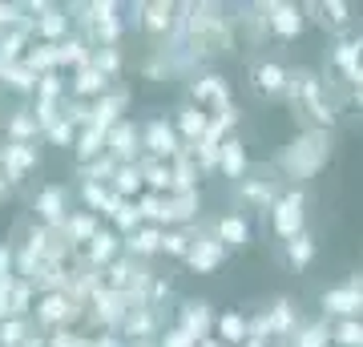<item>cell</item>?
I'll return each instance as SVG.
<instances>
[{
    "mask_svg": "<svg viewBox=\"0 0 363 347\" xmlns=\"http://www.w3.org/2000/svg\"><path fill=\"white\" fill-rule=\"evenodd\" d=\"M327 154H331V145H327L323 133H307V138H298V145L291 142V150L279 158V166H283L291 178H307V174L319 170V162H323Z\"/></svg>",
    "mask_w": 363,
    "mask_h": 347,
    "instance_id": "cell-1",
    "label": "cell"
},
{
    "mask_svg": "<svg viewBox=\"0 0 363 347\" xmlns=\"http://www.w3.org/2000/svg\"><path fill=\"white\" fill-rule=\"evenodd\" d=\"M274 234L279 238H298L303 234V194H283L279 202H274Z\"/></svg>",
    "mask_w": 363,
    "mask_h": 347,
    "instance_id": "cell-2",
    "label": "cell"
},
{
    "mask_svg": "<svg viewBox=\"0 0 363 347\" xmlns=\"http://www.w3.org/2000/svg\"><path fill=\"white\" fill-rule=\"evenodd\" d=\"M142 145L157 158V162H162V158H178V129L169 126V121H162V117H154L142 133Z\"/></svg>",
    "mask_w": 363,
    "mask_h": 347,
    "instance_id": "cell-3",
    "label": "cell"
},
{
    "mask_svg": "<svg viewBox=\"0 0 363 347\" xmlns=\"http://www.w3.org/2000/svg\"><path fill=\"white\" fill-rule=\"evenodd\" d=\"M37 166V150L28 142H9L0 145V170L9 174V182H25V174Z\"/></svg>",
    "mask_w": 363,
    "mask_h": 347,
    "instance_id": "cell-4",
    "label": "cell"
},
{
    "mask_svg": "<svg viewBox=\"0 0 363 347\" xmlns=\"http://www.w3.org/2000/svg\"><path fill=\"white\" fill-rule=\"evenodd\" d=\"M142 150V133L130 126V121H121V126L109 133V158H117L121 166H133V154Z\"/></svg>",
    "mask_w": 363,
    "mask_h": 347,
    "instance_id": "cell-5",
    "label": "cell"
},
{
    "mask_svg": "<svg viewBox=\"0 0 363 347\" xmlns=\"http://www.w3.org/2000/svg\"><path fill=\"white\" fill-rule=\"evenodd\" d=\"M255 89L262 97H279L283 89H291V73H286L283 65L262 61V65H255Z\"/></svg>",
    "mask_w": 363,
    "mask_h": 347,
    "instance_id": "cell-6",
    "label": "cell"
},
{
    "mask_svg": "<svg viewBox=\"0 0 363 347\" xmlns=\"http://www.w3.org/2000/svg\"><path fill=\"white\" fill-rule=\"evenodd\" d=\"M267 25L279 33L283 40H291V37H298L303 33V9H295V4H267Z\"/></svg>",
    "mask_w": 363,
    "mask_h": 347,
    "instance_id": "cell-7",
    "label": "cell"
},
{
    "mask_svg": "<svg viewBox=\"0 0 363 347\" xmlns=\"http://www.w3.org/2000/svg\"><path fill=\"white\" fill-rule=\"evenodd\" d=\"M323 307L335 311V315H355V311H363V295H359V283H347V287H331L323 295Z\"/></svg>",
    "mask_w": 363,
    "mask_h": 347,
    "instance_id": "cell-8",
    "label": "cell"
},
{
    "mask_svg": "<svg viewBox=\"0 0 363 347\" xmlns=\"http://www.w3.org/2000/svg\"><path fill=\"white\" fill-rule=\"evenodd\" d=\"M226 258V246L218 243V238H202V243H194L190 246V255H186V263L194 270H214Z\"/></svg>",
    "mask_w": 363,
    "mask_h": 347,
    "instance_id": "cell-9",
    "label": "cell"
},
{
    "mask_svg": "<svg viewBox=\"0 0 363 347\" xmlns=\"http://www.w3.org/2000/svg\"><path fill=\"white\" fill-rule=\"evenodd\" d=\"M178 129H182V138H190V142H202L206 138V114H202V105H182L178 109Z\"/></svg>",
    "mask_w": 363,
    "mask_h": 347,
    "instance_id": "cell-10",
    "label": "cell"
},
{
    "mask_svg": "<svg viewBox=\"0 0 363 347\" xmlns=\"http://www.w3.org/2000/svg\"><path fill=\"white\" fill-rule=\"evenodd\" d=\"M37 214L45 222H61L65 219V190H61V186H45V190L37 194Z\"/></svg>",
    "mask_w": 363,
    "mask_h": 347,
    "instance_id": "cell-11",
    "label": "cell"
},
{
    "mask_svg": "<svg viewBox=\"0 0 363 347\" xmlns=\"http://www.w3.org/2000/svg\"><path fill=\"white\" fill-rule=\"evenodd\" d=\"M218 166L226 170L230 178H242V174H247V150H242V142H238V138H226V142H222Z\"/></svg>",
    "mask_w": 363,
    "mask_h": 347,
    "instance_id": "cell-12",
    "label": "cell"
},
{
    "mask_svg": "<svg viewBox=\"0 0 363 347\" xmlns=\"http://www.w3.org/2000/svg\"><path fill=\"white\" fill-rule=\"evenodd\" d=\"M218 243L222 246H247L250 243L247 222L238 219V214H222V219H218Z\"/></svg>",
    "mask_w": 363,
    "mask_h": 347,
    "instance_id": "cell-13",
    "label": "cell"
},
{
    "mask_svg": "<svg viewBox=\"0 0 363 347\" xmlns=\"http://www.w3.org/2000/svg\"><path fill=\"white\" fill-rule=\"evenodd\" d=\"M125 246H130V255L138 258H150L162 250V231H154V226H145V231H133L130 238H125Z\"/></svg>",
    "mask_w": 363,
    "mask_h": 347,
    "instance_id": "cell-14",
    "label": "cell"
},
{
    "mask_svg": "<svg viewBox=\"0 0 363 347\" xmlns=\"http://www.w3.org/2000/svg\"><path fill=\"white\" fill-rule=\"evenodd\" d=\"M0 77H4V85H9V89H16V93H37V85H40V73H33L25 61L13 65V69H4Z\"/></svg>",
    "mask_w": 363,
    "mask_h": 347,
    "instance_id": "cell-15",
    "label": "cell"
},
{
    "mask_svg": "<svg viewBox=\"0 0 363 347\" xmlns=\"http://www.w3.org/2000/svg\"><path fill=\"white\" fill-rule=\"evenodd\" d=\"M182 327L194 335V339H202V331L210 327V303H202V299L198 303H186L182 307Z\"/></svg>",
    "mask_w": 363,
    "mask_h": 347,
    "instance_id": "cell-16",
    "label": "cell"
},
{
    "mask_svg": "<svg viewBox=\"0 0 363 347\" xmlns=\"http://www.w3.org/2000/svg\"><path fill=\"white\" fill-rule=\"evenodd\" d=\"M101 150H109V138H105L101 129H93V126H85V133L77 138V158L89 166V158H97Z\"/></svg>",
    "mask_w": 363,
    "mask_h": 347,
    "instance_id": "cell-17",
    "label": "cell"
},
{
    "mask_svg": "<svg viewBox=\"0 0 363 347\" xmlns=\"http://www.w3.org/2000/svg\"><path fill=\"white\" fill-rule=\"evenodd\" d=\"M65 28H69V16H61L57 9H49L45 16H37V37H45L49 45H61L57 37H61Z\"/></svg>",
    "mask_w": 363,
    "mask_h": 347,
    "instance_id": "cell-18",
    "label": "cell"
},
{
    "mask_svg": "<svg viewBox=\"0 0 363 347\" xmlns=\"http://www.w3.org/2000/svg\"><path fill=\"white\" fill-rule=\"evenodd\" d=\"M315 258V243H311V234H298V238H291L286 243V263L295 270H303L307 263Z\"/></svg>",
    "mask_w": 363,
    "mask_h": 347,
    "instance_id": "cell-19",
    "label": "cell"
},
{
    "mask_svg": "<svg viewBox=\"0 0 363 347\" xmlns=\"http://www.w3.org/2000/svg\"><path fill=\"white\" fill-rule=\"evenodd\" d=\"M105 73H97V69H93V65H85V69H81L77 73V81H73V93H77V97H93V93H105Z\"/></svg>",
    "mask_w": 363,
    "mask_h": 347,
    "instance_id": "cell-20",
    "label": "cell"
},
{
    "mask_svg": "<svg viewBox=\"0 0 363 347\" xmlns=\"http://www.w3.org/2000/svg\"><path fill=\"white\" fill-rule=\"evenodd\" d=\"M142 178H145V170H142V166H121V170H117V178H113L117 198H125V194H138Z\"/></svg>",
    "mask_w": 363,
    "mask_h": 347,
    "instance_id": "cell-21",
    "label": "cell"
},
{
    "mask_svg": "<svg viewBox=\"0 0 363 347\" xmlns=\"http://www.w3.org/2000/svg\"><path fill=\"white\" fill-rule=\"evenodd\" d=\"M28 343V327H25V319H4L0 323V347H25Z\"/></svg>",
    "mask_w": 363,
    "mask_h": 347,
    "instance_id": "cell-22",
    "label": "cell"
},
{
    "mask_svg": "<svg viewBox=\"0 0 363 347\" xmlns=\"http://www.w3.org/2000/svg\"><path fill=\"white\" fill-rule=\"evenodd\" d=\"M117 255V234L113 231H97V238L89 243V258L93 263H109Z\"/></svg>",
    "mask_w": 363,
    "mask_h": 347,
    "instance_id": "cell-23",
    "label": "cell"
},
{
    "mask_svg": "<svg viewBox=\"0 0 363 347\" xmlns=\"http://www.w3.org/2000/svg\"><path fill=\"white\" fill-rule=\"evenodd\" d=\"M65 231L73 238H81V243H93L97 238V219L93 214H73V219H65Z\"/></svg>",
    "mask_w": 363,
    "mask_h": 347,
    "instance_id": "cell-24",
    "label": "cell"
},
{
    "mask_svg": "<svg viewBox=\"0 0 363 347\" xmlns=\"http://www.w3.org/2000/svg\"><path fill=\"white\" fill-rule=\"evenodd\" d=\"M45 133H49V142H52V145H61V150L77 145V126H73V121H65V117H61V121H52Z\"/></svg>",
    "mask_w": 363,
    "mask_h": 347,
    "instance_id": "cell-25",
    "label": "cell"
},
{
    "mask_svg": "<svg viewBox=\"0 0 363 347\" xmlns=\"http://www.w3.org/2000/svg\"><path fill=\"white\" fill-rule=\"evenodd\" d=\"M218 331H222V339H226V343H242L250 327H247V319H242V315H222Z\"/></svg>",
    "mask_w": 363,
    "mask_h": 347,
    "instance_id": "cell-26",
    "label": "cell"
},
{
    "mask_svg": "<svg viewBox=\"0 0 363 347\" xmlns=\"http://www.w3.org/2000/svg\"><path fill=\"white\" fill-rule=\"evenodd\" d=\"M174 4H145V28L150 33H166L169 28V21H174Z\"/></svg>",
    "mask_w": 363,
    "mask_h": 347,
    "instance_id": "cell-27",
    "label": "cell"
},
{
    "mask_svg": "<svg viewBox=\"0 0 363 347\" xmlns=\"http://www.w3.org/2000/svg\"><path fill=\"white\" fill-rule=\"evenodd\" d=\"M335 343L339 347H363V323L359 319H343L335 327Z\"/></svg>",
    "mask_w": 363,
    "mask_h": 347,
    "instance_id": "cell-28",
    "label": "cell"
},
{
    "mask_svg": "<svg viewBox=\"0 0 363 347\" xmlns=\"http://www.w3.org/2000/svg\"><path fill=\"white\" fill-rule=\"evenodd\" d=\"M145 182L154 186V190H174V170H169V162H154V166H145Z\"/></svg>",
    "mask_w": 363,
    "mask_h": 347,
    "instance_id": "cell-29",
    "label": "cell"
},
{
    "mask_svg": "<svg viewBox=\"0 0 363 347\" xmlns=\"http://www.w3.org/2000/svg\"><path fill=\"white\" fill-rule=\"evenodd\" d=\"M69 315V299L65 295H49L45 303H40V319L45 323H61Z\"/></svg>",
    "mask_w": 363,
    "mask_h": 347,
    "instance_id": "cell-30",
    "label": "cell"
},
{
    "mask_svg": "<svg viewBox=\"0 0 363 347\" xmlns=\"http://www.w3.org/2000/svg\"><path fill=\"white\" fill-rule=\"evenodd\" d=\"M311 9H315V13H323L319 21L331 25V28H343V25H347V13H351L347 4H311Z\"/></svg>",
    "mask_w": 363,
    "mask_h": 347,
    "instance_id": "cell-31",
    "label": "cell"
},
{
    "mask_svg": "<svg viewBox=\"0 0 363 347\" xmlns=\"http://www.w3.org/2000/svg\"><path fill=\"white\" fill-rule=\"evenodd\" d=\"M37 129H40V121H33V117L21 109V114L13 117V126H9V133H13L16 142H28V138H37Z\"/></svg>",
    "mask_w": 363,
    "mask_h": 347,
    "instance_id": "cell-32",
    "label": "cell"
},
{
    "mask_svg": "<svg viewBox=\"0 0 363 347\" xmlns=\"http://www.w3.org/2000/svg\"><path fill=\"white\" fill-rule=\"evenodd\" d=\"M190 238H186V234H178V231H169V234H162V250H166V255H190Z\"/></svg>",
    "mask_w": 363,
    "mask_h": 347,
    "instance_id": "cell-33",
    "label": "cell"
},
{
    "mask_svg": "<svg viewBox=\"0 0 363 347\" xmlns=\"http://www.w3.org/2000/svg\"><path fill=\"white\" fill-rule=\"evenodd\" d=\"M117 65H121V57H117V49H101V53H93V69L97 73H117Z\"/></svg>",
    "mask_w": 363,
    "mask_h": 347,
    "instance_id": "cell-34",
    "label": "cell"
},
{
    "mask_svg": "<svg viewBox=\"0 0 363 347\" xmlns=\"http://www.w3.org/2000/svg\"><path fill=\"white\" fill-rule=\"evenodd\" d=\"M327 343V331L319 327V323H311V327H303L295 339V347H323Z\"/></svg>",
    "mask_w": 363,
    "mask_h": 347,
    "instance_id": "cell-35",
    "label": "cell"
},
{
    "mask_svg": "<svg viewBox=\"0 0 363 347\" xmlns=\"http://www.w3.org/2000/svg\"><path fill=\"white\" fill-rule=\"evenodd\" d=\"M157 347H198V339L186 331V327H174V331L162 335V343H157Z\"/></svg>",
    "mask_w": 363,
    "mask_h": 347,
    "instance_id": "cell-36",
    "label": "cell"
},
{
    "mask_svg": "<svg viewBox=\"0 0 363 347\" xmlns=\"http://www.w3.org/2000/svg\"><path fill=\"white\" fill-rule=\"evenodd\" d=\"M13 283V250L0 243V287H9Z\"/></svg>",
    "mask_w": 363,
    "mask_h": 347,
    "instance_id": "cell-37",
    "label": "cell"
},
{
    "mask_svg": "<svg viewBox=\"0 0 363 347\" xmlns=\"http://www.w3.org/2000/svg\"><path fill=\"white\" fill-rule=\"evenodd\" d=\"M242 190H247V198H250V202H267V198L274 194L271 186H267V182H247Z\"/></svg>",
    "mask_w": 363,
    "mask_h": 347,
    "instance_id": "cell-38",
    "label": "cell"
},
{
    "mask_svg": "<svg viewBox=\"0 0 363 347\" xmlns=\"http://www.w3.org/2000/svg\"><path fill=\"white\" fill-rule=\"evenodd\" d=\"M49 347H89V339H81V335H69V331H57Z\"/></svg>",
    "mask_w": 363,
    "mask_h": 347,
    "instance_id": "cell-39",
    "label": "cell"
},
{
    "mask_svg": "<svg viewBox=\"0 0 363 347\" xmlns=\"http://www.w3.org/2000/svg\"><path fill=\"white\" fill-rule=\"evenodd\" d=\"M9 194H13V182H9V174H4V170H0V202H4Z\"/></svg>",
    "mask_w": 363,
    "mask_h": 347,
    "instance_id": "cell-40",
    "label": "cell"
},
{
    "mask_svg": "<svg viewBox=\"0 0 363 347\" xmlns=\"http://www.w3.org/2000/svg\"><path fill=\"white\" fill-rule=\"evenodd\" d=\"M25 347H45V339H40V335H28V343Z\"/></svg>",
    "mask_w": 363,
    "mask_h": 347,
    "instance_id": "cell-41",
    "label": "cell"
}]
</instances>
